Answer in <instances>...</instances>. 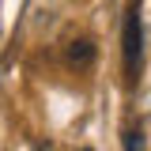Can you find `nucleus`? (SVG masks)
I'll return each instance as SVG.
<instances>
[{"label": "nucleus", "instance_id": "nucleus-1", "mask_svg": "<svg viewBox=\"0 0 151 151\" xmlns=\"http://www.w3.org/2000/svg\"><path fill=\"white\" fill-rule=\"evenodd\" d=\"M121 53H125V76L136 79L140 72V4L125 12V30H121Z\"/></svg>", "mask_w": 151, "mask_h": 151}, {"label": "nucleus", "instance_id": "nucleus-2", "mask_svg": "<svg viewBox=\"0 0 151 151\" xmlns=\"http://www.w3.org/2000/svg\"><path fill=\"white\" fill-rule=\"evenodd\" d=\"M94 53H98V49H94L91 38H72V42L64 45V60H68V68H79V72L94 64Z\"/></svg>", "mask_w": 151, "mask_h": 151}, {"label": "nucleus", "instance_id": "nucleus-3", "mask_svg": "<svg viewBox=\"0 0 151 151\" xmlns=\"http://www.w3.org/2000/svg\"><path fill=\"white\" fill-rule=\"evenodd\" d=\"M125 151H147V147H144V132H140V125L125 129Z\"/></svg>", "mask_w": 151, "mask_h": 151}, {"label": "nucleus", "instance_id": "nucleus-4", "mask_svg": "<svg viewBox=\"0 0 151 151\" xmlns=\"http://www.w3.org/2000/svg\"><path fill=\"white\" fill-rule=\"evenodd\" d=\"M38 151H49V144H42V147H38Z\"/></svg>", "mask_w": 151, "mask_h": 151}, {"label": "nucleus", "instance_id": "nucleus-5", "mask_svg": "<svg viewBox=\"0 0 151 151\" xmlns=\"http://www.w3.org/2000/svg\"><path fill=\"white\" fill-rule=\"evenodd\" d=\"M83 151H91V147H83Z\"/></svg>", "mask_w": 151, "mask_h": 151}]
</instances>
